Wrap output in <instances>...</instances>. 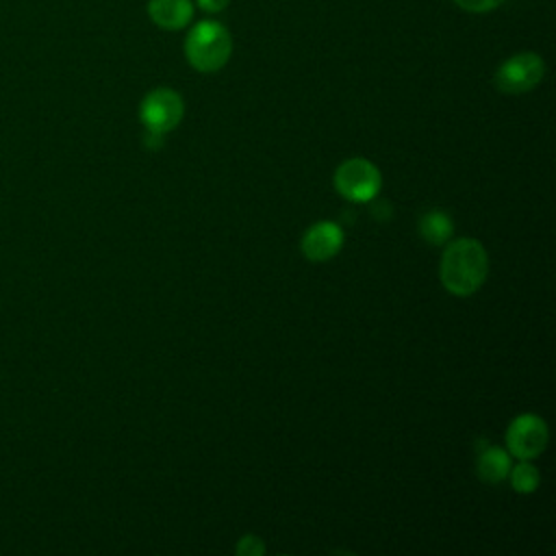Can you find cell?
Returning a JSON list of instances; mask_svg holds the SVG:
<instances>
[{
  "mask_svg": "<svg viewBox=\"0 0 556 556\" xmlns=\"http://www.w3.org/2000/svg\"><path fill=\"white\" fill-rule=\"evenodd\" d=\"M510 467L513 465H510L508 450H504L500 445H491V443H482V447H478L476 473L482 482H489V484L502 482L508 476Z\"/></svg>",
  "mask_w": 556,
  "mask_h": 556,
  "instance_id": "cell-9",
  "label": "cell"
},
{
  "mask_svg": "<svg viewBox=\"0 0 556 556\" xmlns=\"http://www.w3.org/2000/svg\"><path fill=\"white\" fill-rule=\"evenodd\" d=\"M195 2L206 13H219V11H224L228 7L230 0H195Z\"/></svg>",
  "mask_w": 556,
  "mask_h": 556,
  "instance_id": "cell-14",
  "label": "cell"
},
{
  "mask_svg": "<svg viewBox=\"0 0 556 556\" xmlns=\"http://www.w3.org/2000/svg\"><path fill=\"white\" fill-rule=\"evenodd\" d=\"M454 230L452 217L441 211V208H430L419 217V235L432 243V245H443L450 241Z\"/></svg>",
  "mask_w": 556,
  "mask_h": 556,
  "instance_id": "cell-10",
  "label": "cell"
},
{
  "mask_svg": "<svg viewBox=\"0 0 556 556\" xmlns=\"http://www.w3.org/2000/svg\"><path fill=\"white\" fill-rule=\"evenodd\" d=\"M489 274V254L478 239L463 237L445 245L439 278L447 293L467 298L476 293Z\"/></svg>",
  "mask_w": 556,
  "mask_h": 556,
  "instance_id": "cell-1",
  "label": "cell"
},
{
  "mask_svg": "<svg viewBox=\"0 0 556 556\" xmlns=\"http://www.w3.org/2000/svg\"><path fill=\"white\" fill-rule=\"evenodd\" d=\"M232 52V37L228 28L217 20H202L187 33L185 56L187 63L202 72L211 74L222 70Z\"/></svg>",
  "mask_w": 556,
  "mask_h": 556,
  "instance_id": "cell-2",
  "label": "cell"
},
{
  "mask_svg": "<svg viewBox=\"0 0 556 556\" xmlns=\"http://www.w3.org/2000/svg\"><path fill=\"white\" fill-rule=\"evenodd\" d=\"M380 169L363 156L343 161L334 172V189L339 191V195L356 204L374 200L380 191Z\"/></svg>",
  "mask_w": 556,
  "mask_h": 556,
  "instance_id": "cell-3",
  "label": "cell"
},
{
  "mask_svg": "<svg viewBox=\"0 0 556 556\" xmlns=\"http://www.w3.org/2000/svg\"><path fill=\"white\" fill-rule=\"evenodd\" d=\"M343 239H345L343 228L334 222L324 219V222H315L313 226L306 228V232L302 235L300 248L308 261L324 263L339 254V250L343 248Z\"/></svg>",
  "mask_w": 556,
  "mask_h": 556,
  "instance_id": "cell-7",
  "label": "cell"
},
{
  "mask_svg": "<svg viewBox=\"0 0 556 556\" xmlns=\"http://www.w3.org/2000/svg\"><path fill=\"white\" fill-rule=\"evenodd\" d=\"M185 115V104L178 91L167 87H156L148 91L139 104V119L146 130L154 132H169L174 130Z\"/></svg>",
  "mask_w": 556,
  "mask_h": 556,
  "instance_id": "cell-5",
  "label": "cell"
},
{
  "mask_svg": "<svg viewBox=\"0 0 556 556\" xmlns=\"http://www.w3.org/2000/svg\"><path fill=\"white\" fill-rule=\"evenodd\" d=\"M148 15L152 24L163 30H180L193 17L191 0H148Z\"/></svg>",
  "mask_w": 556,
  "mask_h": 556,
  "instance_id": "cell-8",
  "label": "cell"
},
{
  "mask_svg": "<svg viewBox=\"0 0 556 556\" xmlns=\"http://www.w3.org/2000/svg\"><path fill=\"white\" fill-rule=\"evenodd\" d=\"M547 445V424L534 413L517 415L506 428V450L519 460H532Z\"/></svg>",
  "mask_w": 556,
  "mask_h": 556,
  "instance_id": "cell-6",
  "label": "cell"
},
{
  "mask_svg": "<svg viewBox=\"0 0 556 556\" xmlns=\"http://www.w3.org/2000/svg\"><path fill=\"white\" fill-rule=\"evenodd\" d=\"M146 146L148 148H161L163 146V135L154 130H146Z\"/></svg>",
  "mask_w": 556,
  "mask_h": 556,
  "instance_id": "cell-15",
  "label": "cell"
},
{
  "mask_svg": "<svg viewBox=\"0 0 556 556\" xmlns=\"http://www.w3.org/2000/svg\"><path fill=\"white\" fill-rule=\"evenodd\" d=\"M545 76V61L536 52H517L495 70V87L502 93L532 91Z\"/></svg>",
  "mask_w": 556,
  "mask_h": 556,
  "instance_id": "cell-4",
  "label": "cell"
},
{
  "mask_svg": "<svg viewBox=\"0 0 556 556\" xmlns=\"http://www.w3.org/2000/svg\"><path fill=\"white\" fill-rule=\"evenodd\" d=\"M510 476V484L517 493H534L539 489V482H541V476H539V469L530 463V460H519L515 467H510L508 471Z\"/></svg>",
  "mask_w": 556,
  "mask_h": 556,
  "instance_id": "cell-11",
  "label": "cell"
},
{
  "mask_svg": "<svg viewBox=\"0 0 556 556\" xmlns=\"http://www.w3.org/2000/svg\"><path fill=\"white\" fill-rule=\"evenodd\" d=\"M502 2L504 0H454V4L467 13H489L497 9Z\"/></svg>",
  "mask_w": 556,
  "mask_h": 556,
  "instance_id": "cell-13",
  "label": "cell"
},
{
  "mask_svg": "<svg viewBox=\"0 0 556 556\" xmlns=\"http://www.w3.org/2000/svg\"><path fill=\"white\" fill-rule=\"evenodd\" d=\"M237 554L239 556H261V554H265V545L258 536L243 534L237 543Z\"/></svg>",
  "mask_w": 556,
  "mask_h": 556,
  "instance_id": "cell-12",
  "label": "cell"
}]
</instances>
